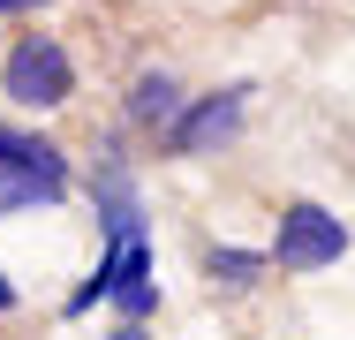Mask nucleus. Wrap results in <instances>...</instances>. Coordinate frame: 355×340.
I'll list each match as a JSON object with an SVG mask.
<instances>
[{
  "mask_svg": "<svg viewBox=\"0 0 355 340\" xmlns=\"http://www.w3.org/2000/svg\"><path fill=\"white\" fill-rule=\"evenodd\" d=\"M174 114H182V83H174L166 68H144L137 83H129V121H137V129H166Z\"/></svg>",
  "mask_w": 355,
  "mask_h": 340,
  "instance_id": "0eeeda50",
  "label": "nucleus"
},
{
  "mask_svg": "<svg viewBox=\"0 0 355 340\" xmlns=\"http://www.w3.org/2000/svg\"><path fill=\"white\" fill-rule=\"evenodd\" d=\"M98 159H106V167H98L91 197H98V227H106V242H121V235H144V204H137V182H129V167H121V151L106 144Z\"/></svg>",
  "mask_w": 355,
  "mask_h": 340,
  "instance_id": "39448f33",
  "label": "nucleus"
},
{
  "mask_svg": "<svg viewBox=\"0 0 355 340\" xmlns=\"http://www.w3.org/2000/svg\"><path fill=\"white\" fill-rule=\"evenodd\" d=\"M114 310H121L129 325H144V318L159 310V280H121V287H114Z\"/></svg>",
  "mask_w": 355,
  "mask_h": 340,
  "instance_id": "9d476101",
  "label": "nucleus"
},
{
  "mask_svg": "<svg viewBox=\"0 0 355 340\" xmlns=\"http://www.w3.org/2000/svg\"><path fill=\"white\" fill-rule=\"evenodd\" d=\"M15 303H23V295H15V280H8V272H0V318H8V310H15Z\"/></svg>",
  "mask_w": 355,
  "mask_h": 340,
  "instance_id": "f8f14e48",
  "label": "nucleus"
},
{
  "mask_svg": "<svg viewBox=\"0 0 355 340\" xmlns=\"http://www.w3.org/2000/svg\"><path fill=\"white\" fill-rule=\"evenodd\" d=\"M0 167L8 174H38L53 189H69V151L46 144V136H23V129H0Z\"/></svg>",
  "mask_w": 355,
  "mask_h": 340,
  "instance_id": "423d86ee",
  "label": "nucleus"
},
{
  "mask_svg": "<svg viewBox=\"0 0 355 340\" xmlns=\"http://www.w3.org/2000/svg\"><path fill=\"white\" fill-rule=\"evenodd\" d=\"M121 280H151V242H144V235H121V242H106L98 272H91V280L69 295V318L98 310V303H114V287H121Z\"/></svg>",
  "mask_w": 355,
  "mask_h": 340,
  "instance_id": "20e7f679",
  "label": "nucleus"
},
{
  "mask_svg": "<svg viewBox=\"0 0 355 340\" xmlns=\"http://www.w3.org/2000/svg\"><path fill=\"white\" fill-rule=\"evenodd\" d=\"M205 272H212L219 287H257V272H265V250H234V242H227V250H212V257H205Z\"/></svg>",
  "mask_w": 355,
  "mask_h": 340,
  "instance_id": "6e6552de",
  "label": "nucleus"
},
{
  "mask_svg": "<svg viewBox=\"0 0 355 340\" xmlns=\"http://www.w3.org/2000/svg\"><path fill=\"white\" fill-rule=\"evenodd\" d=\"M340 257H348V219H333L325 204H287L280 235L265 250V265H280V272H325Z\"/></svg>",
  "mask_w": 355,
  "mask_h": 340,
  "instance_id": "f03ea898",
  "label": "nucleus"
},
{
  "mask_svg": "<svg viewBox=\"0 0 355 340\" xmlns=\"http://www.w3.org/2000/svg\"><path fill=\"white\" fill-rule=\"evenodd\" d=\"M114 340H151V333H144V325H121V333H114Z\"/></svg>",
  "mask_w": 355,
  "mask_h": 340,
  "instance_id": "ddd939ff",
  "label": "nucleus"
},
{
  "mask_svg": "<svg viewBox=\"0 0 355 340\" xmlns=\"http://www.w3.org/2000/svg\"><path fill=\"white\" fill-rule=\"evenodd\" d=\"M38 8H53V0H0V15H38Z\"/></svg>",
  "mask_w": 355,
  "mask_h": 340,
  "instance_id": "9b49d317",
  "label": "nucleus"
},
{
  "mask_svg": "<svg viewBox=\"0 0 355 340\" xmlns=\"http://www.w3.org/2000/svg\"><path fill=\"white\" fill-rule=\"evenodd\" d=\"M0 91H8V106H23V114H53V106H69L76 99V61L61 38H15L8 46V61H0Z\"/></svg>",
  "mask_w": 355,
  "mask_h": 340,
  "instance_id": "f257e3e1",
  "label": "nucleus"
},
{
  "mask_svg": "<svg viewBox=\"0 0 355 340\" xmlns=\"http://www.w3.org/2000/svg\"><path fill=\"white\" fill-rule=\"evenodd\" d=\"M69 189H53V182H38V174H8L0 167V212H31V204H61Z\"/></svg>",
  "mask_w": 355,
  "mask_h": 340,
  "instance_id": "1a4fd4ad",
  "label": "nucleus"
},
{
  "mask_svg": "<svg viewBox=\"0 0 355 340\" xmlns=\"http://www.w3.org/2000/svg\"><path fill=\"white\" fill-rule=\"evenodd\" d=\"M242 106H250V83H227V91H205L197 106L182 99V114L166 121V151H174V159H197V151L227 144V136L242 129Z\"/></svg>",
  "mask_w": 355,
  "mask_h": 340,
  "instance_id": "7ed1b4c3",
  "label": "nucleus"
}]
</instances>
